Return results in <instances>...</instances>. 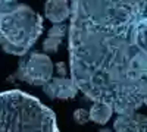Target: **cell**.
Listing matches in <instances>:
<instances>
[{"label": "cell", "mask_w": 147, "mask_h": 132, "mask_svg": "<svg viewBox=\"0 0 147 132\" xmlns=\"http://www.w3.org/2000/svg\"><path fill=\"white\" fill-rule=\"evenodd\" d=\"M43 91L47 97H50L52 100H71L78 94V87L74 82L72 78H63V76H56L52 78L49 82H46L43 85Z\"/></svg>", "instance_id": "obj_5"}, {"label": "cell", "mask_w": 147, "mask_h": 132, "mask_svg": "<svg viewBox=\"0 0 147 132\" xmlns=\"http://www.w3.org/2000/svg\"><path fill=\"white\" fill-rule=\"evenodd\" d=\"M43 34V18L28 5L16 3L0 12V47L9 54L24 56Z\"/></svg>", "instance_id": "obj_3"}, {"label": "cell", "mask_w": 147, "mask_h": 132, "mask_svg": "<svg viewBox=\"0 0 147 132\" xmlns=\"http://www.w3.org/2000/svg\"><path fill=\"white\" fill-rule=\"evenodd\" d=\"M71 78L118 115L147 106V0H72Z\"/></svg>", "instance_id": "obj_1"}, {"label": "cell", "mask_w": 147, "mask_h": 132, "mask_svg": "<svg viewBox=\"0 0 147 132\" xmlns=\"http://www.w3.org/2000/svg\"><path fill=\"white\" fill-rule=\"evenodd\" d=\"M0 132H59L56 115L21 90L0 92Z\"/></svg>", "instance_id": "obj_2"}, {"label": "cell", "mask_w": 147, "mask_h": 132, "mask_svg": "<svg viewBox=\"0 0 147 132\" xmlns=\"http://www.w3.org/2000/svg\"><path fill=\"white\" fill-rule=\"evenodd\" d=\"M113 115V109L103 103H94L90 109V119L97 125H106Z\"/></svg>", "instance_id": "obj_8"}, {"label": "cell", "mask_w": 147, "mask_h": 132, "mask_svg": "<svg viewBox=\"0 0 147 132\" xmlns=\"http://www.w3.org/2000/svg\"><path fill=\"white\" fill-rule=\"evenodd\" d=\"M16 3H18L16 0H0V12L10 9L12 6H15Z\"/></svg>", "instance_id": "obj_11"}, {"label": "cell", "mask_w": 147, "mask_h": 132, "mask_svg": "<svg viewBox=\"0 0 147 132\" xmlns=\"http://www.w3.org/2000/svg\"><path fill=\"white\" fill-rule=\"evenodd\" d=\"M56 69H59V74L63 75L65 74V63H57L56 65Z\"/></svg>", "instance_id": "obj_12"}, {"label": "cell", "mask_w": 147, "mask_h": 132, "mask_svg": "<svg viewBox=\"0 0 147 132\" xmlns=\"http://www.w3.org/2000/svg\"><path fill=\"white\" fill-rule=\"evenodd\" d=\"M44 15L52 23H62L71 18V5L68 0H47Z\"/></svg>", "instance_id": "obj_7"}, {"label": "cell", "mask_w": 147, "mask_h": 132, "mask_svg": "<svg viewBox=\"0 0 147 132\" xmlns=\"http://www.w3.org/2000/svg\"><path fill=\"white\" fill-rule=\"evenodd\" d=\"M113 129L115 132H147V116L137 112L118 115Z\"/></svg>", "instance_id": "obj_6"}, {"label": "cell", "mask_w": 147, "mask_h": 132, "mask_svg": "<svg viewBox=\"0 0 147 132\" xmlns=\"http://www.w3.org/2000/svg\"><path fill=\"white\" fill-rule=\"evenodd\" d=\"M15 76L32 85H44L53 78V63L44 53H32L18 66Z\"/></svg>", "instance_id": "obj_4"}, {"label": "cell", "mask_w": 147, "mask_h": 132, "mask_svg": "<svg viewBox=\"0 0 147 132\" xmlns=\"http://www.w3.org/2000/svg\"><path fill=\"white\" fill-rule=\"evenodd\" d=\"M60 41H62V38L53 37V35H47V38H46L44 43H43L44 52H47V53H55V52L57 50V47H59Z\"/></svg>", "instance_id": "obj_9"}, {"label": "cell", "mask_w": 147, "mask_h": 132, "mask_svg": "<svg viewBox=\"0 0 147 132\" xmlns=\"http://www.w3.org/2000/svg\"><path fill=\"white\" fill-rule=\"evenodd\" d=\"M74 121H75L78 125H84L90 121V112L84 110V109H78L74 112Z\"/></svg>", "instance_id": "obj_10"}]
</instances>
